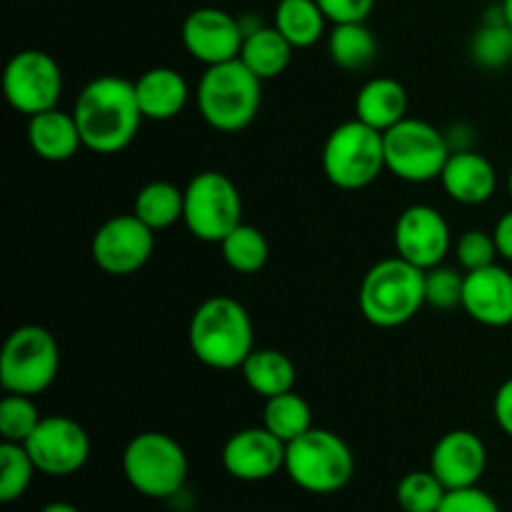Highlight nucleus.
Wrapping results in <instances>:
<instances>
[{
  "label": "nucleus",
  "mask_w": 512,
  "mask_h": 512,
  "mask_svg": "<svg viewBox=\"0 0 512 512\" xmlns=\"http://www.w3.org/2000/svg\"><path fill=\"white\" fill-rule=\"evenodd\" d=\"M83 148L98 155H115L138 135L140 113L135 83L120 75H98L90 80L73 105Z\"/></svg>",
  "instance_id": "f257e3e1"
},
{
  "label": "nucleus",
  "mask_w": 512,
  "mask_h": 512,
  "mask_svg": "<svg viewBox=\"0 0 512 512\" xmlns=\"http://www.w3.org/2000/svg\"><path fill=\"white\" fill-rule=\"evenodd\" d=\"M195 360L213 370H240L255 350V330L243 303L213 295L195 308L188 325Z\"/></svg>",
  "instance_id": "f03ea898"
},
{
  "label": "nucleus",
  "mask_w": 512,
  "mask_h": 512,
  "mask_svg": "<svg viewBox=\"0 0 512 512\" xmlns=\"http://www.w3.org/2000/svg\"><path fill=\"white\" fill-rule=\"evenodd\" d=\"M263 80L240 58L210 65L195 88V105L200 118L220 133L245 130L260 113Z\"/></svg>",
  "instance_id": "7ed1b4c3"
},
{
  "label": "nucleus",
  "mask_w": 512,
  "mask_h": 512,
  "mask_svg": "<svg viewBox=\"0 0 512 512\" xmlns=\"http://www.w3.org/2000/svg\"><path fill=\"white\" fill-rule=\"evenodd\" d=\"M360 313L375 328H400L425 305V270L400 255L375 263L358 293Z\"/></svg>",
  "instance_id": "20e7f679"
},
{
  "label": "nucleus",
  "mask_w": 512,
  "mask_h": 512,
  "mask_svg": "<svg viewBox=\"0 0 512 512\" xmlns=\"http://www.w3.org/2000/svg\"><path fill=\"white\" fill-rule=\"evenodd\" d=\"M285 473L310 495L340 493L353 480V450L333 430L310 428L285 448Z\"/></svg>",
  "instance_id": "39448f33"
},
{
  "label": "nucleus",
  "mask_w": 512,
  "mask_h": 512,
  "mask_svg": "<svg viewBox=\"0 0 512 512\" xmlns=\"http://www.w3.org/2000/svg\"><path fill=\"white\" fill-rule=\"evenodd\" d=\"M323 173L335 188L363 190L388 170L385 165V138L380 130L353 118L330 130L323 143Z\"/></svg>",
  "instance_id": "423d86ee"
},
{
  "label": "nucleus",
  "mask_w": 512,
  "mask_h": 512,
  "mask_svg": "<svg viewBox=\"0 0 512 512\" xmlns=\"http://www.w3.org/2000/svg\"><path fill=\"white\" fill-rule=\"evenodd\" d=\"M188 455L168 433L148 430L125 445L123 475L135 493L150 500H168L183 490L188 480Z\"/></svg>",
  "instance_id": "0eeeda50"
},
{
  "label": "nucleus",
  "mask_w": 512,
  "mask_h": 512,
  "mask_svg": "<svg viewBox=\"0 0 512 512\" xmlns=\"http://www.w3.org/2000/svg\"><path fill=\"white\" fill-rule=\"evenodd\" d=\"M60 370V348L53 333L40 325H20L5 338L0 353V385L5 393H45Z\"/></svg>",
  "instance_id": "6e6552de"
},
{
  "label": "nucleus",
  "mask_w": 512,
  "mask_h": 512,
  "mask_svg": "<svg viewBox=\"0 0 512 512\" xmlns=\"http://www.w3.org/2000/svg\"><path fill=\"white\" fill-rule=\"evenodd\" d=\"M183 223L203 243H218L243 223V198L233 180L220 170H203L185 185Z\"/></svg>",
  "instance_id": "1a4fd4ad"
},
{
  "label": "nucleus",
  "mask_w": 512,
  "mask_h": 512,
  "mask_svg": "<svg viewBox=\"0 0 512 512\" xmlns=\"http://www.w3.org/2000/svg\"><path fill=\"white\" fill-rule=\"evenodd\" d=\"M385 165L395 178L405 183H430L440 180L448 163L450 140L435 125L420 118H405L383 133Z\"/></svg>",
  "instance_id": "9d476101"
},
{
  "label": "nucleus",
  "mask_w": 512,
  "mask_h": 512,
  "mask_svg": "<svg viewBox=\"0 0 512 512\" xmlns=\"http://www.w3.org/2000/svg\"><path fill=\"white\" fill-rule=\"evenodd\" d=\"M3 93L10 108L33 118L45 110L58 108L63 95V70L58 60L45 50H20L5 65Z\"/></svg>",
  "instance_id": "9b49d317"
},
{
  "label": "nucleus",
  "mask_w": 512,
  "mask_h": 512,
  "mask_svg": "<svg viewBox=\"0 0 512 512\" xmlns=\"http://www.w3.org/2000/svg\"><path fill=\"white\" fill-rule=\"evenodd\" d=\"M155 250V230L135 213L113 215L93 235L90 255L103 273L123 278L145 268Z\"/></svg>",
  "instance_id": "f8f14e48"
},
{
  "label": "nucleus",
  "mask_w": 512,
  "mask_h": 512,
  "mask_svg": "<svg viewBox=\"0 0 512 512\" xmlns=\"http://www.w3.org/2000/svg\"><path fill=\"white\" fill-rule=\"evenodd\" d=\"M23 445L38 473L50 478H68L80 473L90 458V435L78 420L68 415L43 418Z\"/></svg>",
  "instance_id": "ddd939ff"
},
{
  "label": "nucleus",
  "mask_w": 512,
  "mask_h": 512,
  "mask_svg": "<svg viewBox=\"0 0 512 512\" xmlns=\"http://www.w3.org/2000/svg\"><path fill=\"white\" fill-rule=\"evenodd\" d=\"M395 253L418 268L430 270L435 265H443L453 248V233L440 213L433 205H410L395 220L393 230Z\"/></svg>",
  "instance_id": "4468645a"
},
{
  "label": "nucleus",
  "mask_w": 512,
  "mask_h": 512,
  "mask_svg": "<svg viewBox=\"0 0 512 512\" xmlns=\"http://www.w3.org/2000/svg\"><path fill=\"white\" fill-rule=\"evenodd\" d=\"M180 40L190 58L210 68V65L240 58L245 30L240 18L230 15L228 10L205 5L188 13V18L180 25Z\"/></svg>",
  "instance_id": "2eb2a0df"
},
{
  "label": "nucleus",
  "mask_w": 512,
  "mask_h": 512,
  "mask_svg": "<svg viewBox=\"0 0 512 512\" xmlns=\"http://www.w3.org/2000/svg\"><path fill=\"white\" fill-rule=\"evenodd\" d=\"M285 448L268 428H243L230 435L223 445V468L240 483H263L285 470Z\"/></svg>",
  "instance_id": "dca6fc26"
},
{
  "label": "nucleus",
  "mask_w": 512,
  "mask_h": 512,
  "mask_svg": "<svg viewBox=\"0 0 512 512\" xmlns=\"http://www.w3.org/2000/svg\"><path fill=\"white\" fill-rule=\"evenodd\" d=\"M430 470L448 490L475 488L488 470V448L473 430H450L435 443Z\"/></svg>",
  "instance_id": "f3484780"
},
{
  "label": "nucleus",
  "mask_w": 512,
  "mask_h": 512,
  "mask_svg": "<svg viewBox=\"0 0 512 512\" xmlns=\"http://www.w3.org/2000/svg\"><path fill=\"white\" fill-rule=\"evenodd\" d=\"M460 308L470 320L485 328H508L512 325V273L503 265L465 273L463 303Z\"/></svg>",
  "instance_id": "a211bd4d"
},
{
  "label": "nucleus",
  "mask_w": 512,
  "mask_h": 512,
  "mask_svg": "<svg viewBox=\"0 0 512 512\" xmlns=\"http://www.w3.org/2000/svg\"><path fill=\"white\" fill-rule=\"evenodd\" d=\"M440 183L455 203L483 205L498 190V170L475 150H453L440 173Z\"/></svg>",
  "instance_id": "6ab92c4d"
},
{
  "label": "nucleus",
  "mask_w": 512,
  "mask_h": 512,
  "mask_svg": "<svg viewBox=\"0 0 512 512\" xmlns=\"http://www.w3.org/2000/svg\"><path fill=\"white\" fill-rule=\"evenodd\" d=\"M133 83L140 113L145 120H155V123L178 118L190 100L188 80L175 68H165V65L145 70Z\"/></svg>",
  "instance_id": "aec40b11"
},
{
  "label": "nucleus",
  "mask_w": 512,
  "mask_h": 512,
  "mask_svg": "<svg viewBox=\"0 0 512 512\" xmlns=\"http://www.w3.org/2000/svg\"><path fill=\"white\" fill-rule=\"evenodd\" d=\"M28 143L33 153L48 163H65L83 148L75 115L60 108L45 110L28 120Z\"/></svg>",
  "instance_id": "412c9836"
},
{
  "label": "nucleus",
  "mask_w": 512,
  "mask_h": 512,
  "mask_svg": "<svg viewBox=\"0 0 512 512\" xmlns=\"http://www.w3.org/2000/svg\"><path fill=\"white\" fill-rule=\"evenodd\" d=\"M355 118L385 133L408 118V90L388 75L368 80L355 95Z\"/></svg>",
  "instance_id": "4be33fe9"
},
{
  "label": "nucleus",
  "mask_w": 512,
  "mask_h": 512,
  "mask_svg": "<svg viewBox=\"0 0 512 512\" xmlns=\"http://www.w3.org/2000/svg\"><path fill=\"white\" fill-rule=\"evenodd\" d=\"M293 50V45L283 38V33L275 25H260V28L245 33L240 60L265 83V80L278 78L288 70Z\"/></svg>",
  "instance_id": "5701e85b"
},
{
  "label": "nucleus",
  "mask_w": 512,
  "mask_h": 512,
  "mask_svg": "<svg viewBox=\"0 0 512 512\" xmlns=\"http://www.w3.org/2000/svg\"><path fill=\"white\" fill-rule=\"evenodd\" d=\"M328 15L318 0H278L273 13V25L295 50L313 48L323 40L328 30Z\"/></svg>",
  "instance_id": "b1692460"
},
{
  "label": "nucleus",
  "mask_w": 512,
  "mask_h": 512,
  "mask_svg": "<svg viewBox=\"0 0 512 512\" xmlns=\"http://www.w3.org/2000/svg\"><path fill=\"white\" fill-rule=\"evenodd\" d=\"M245 383L260 398H275L295 385V365L285 353L275 348H255L240 368Z\"/></svg>",
  "instance_id": "393cba45"
},
{
  "label": "nucleus",
  "mask_w": 512,
  "mask_h": 512,
  "mask_svg": "<svg viewBox=\"0 0 512 512\" xmlns=\"http://www.w3.org/2000/svg\"><path fill=\"white\" fill-rule=\"evenodd\" d=\"M328 55L338 68L360 73L378 58V40L365 23H338L328 33Z\"/></svg>",
  "instance_id": "a878e982"
},
{
  "label": "nucleus",
  "mask_w": 512,
  "mask_h": 512,
  "mask_svg": "<svg viewBox=\"0 0 512 512\" xmlns=\"http://www.w3.org/2000/svg\"><path fill=\"white\" fill-rule=\"evenodd\" d=\"M183 205L185 190L168 180H153L138 190L133 200V213L158 233V230H168L178 220H183Z\"/></svg>",
  "instance_id": "bb28decb"
},
{
  "label": "nucleus",
  "mask_w": 512,
  "mask_h": 512,
  "mask_svg": "<svg viewBox=\"0 0 512 512\" xmlns=\"http://www.w3.org/2000/svg\"><path fill=\"white\" fill-rule=\"evenodd\" d=\"M470 58L485 70H500L512 63V28L505 20L503 8H493L485 23L470 40Z\"/></svg>",
  "instance_id": "cd10ccee"
},
{
  "label": "nucleus",
  "mask_w": 512,
  "mask_h": 512,
  "mask_svg": "<svg viewBox=\"0 0 512 512\" xmlns=\"http://www.w3.org/2000/svg\"><path fill=\"white\" fill-rule=\"evenodd\" d=\"M263 428H268L275 438L288 445L313 428V410L303 395L288 390V393L265 400Z\"/></svg>",
  "instance_id": "c85d7f7f"
},
{
  "label": "nucleus",
  "mask_w": 512,
  "mask_h": 512,
  "mask_svg": "<svg viewBox=\"0 0 512 512\" xmlns=\"http://www.w3.org/2000/svg\"><path fill=\"white\" fill-rule=\"evenodd\" d=\"M220 253H223L228 268H233L235 273L253 275L268 263L270 245L263 230H258L255 225L240 223L238 228H233L220 240Z\"/></svg>",
  "instance_id": "c756f323"
},
{
  "label": "nucleus",
  "mask_w": 512,
  "mask_h": 512,
  "mask_svg": "<svg viewBox=\"0 0 512 512\" xmlns=\"http://www.w3.org/2000/svg\"><path fill=\"white\" fill-rule=\"evenodd\" d=\"M38 473L33 458L20 443H0V500L15 503L28 493L33 475Z\"/></svg>",
  "instance_id": "7c9ffc66"
},
{
  "label": "nucleus",
  "mask_w": 512,
  "mask_h": 512,
  "mask_svg": "<svg viewBox=\"0 0 512 512\" xmlns=\"http://www.w3.org/2000/svg\"><path fill=\"white\" fill-rule=\"evenodd\" d=\"M445 495H448V488L435 478L430 468L413 470L400 478L398 488H395V500L403 512H438Z\"/></svg>",
  "instance_id": "2f4dec72"
},
{
  "label": "nucleus",
  "mask_w": 512,
  "mask_h": 512,
  "mask_svg": "<svg viewBox=\"0 0 512 512\" xmlns=\"http://www.w3.org/2000/svg\"><path fill=\"white\" fill-rule=\"evenodd\" d=\"M40 420H43V415L38 413L30 395L8 393L0 400V438L5 443L23 445L38 428Z\"/></svg>",
  "instance_id": "473e14b6"
},
{
  "label": "nucleus",
  "mask_w": 512,
  "mask_h": 512,
  "mask_svg": "<svg viewBox=\"0 0 512 512\" xmlns=\"http://www.w3.org/2000/svg\"><path fill=\"white\" fill-rule=\"evenodd\" d=\"M465 270L453 265H435L425 270V305L438 310H453L463 303Z\"/></svg>",
  "instance_id": "72a5a7b5"
},
{
  "label": "nucleus",
  "mask_w": 512,
  "mask_h": 512,
  "mask_svg": "<svg viewBox=\"0 0 512 512\" xmlns=\"http://www.w3.org/2000/svg\"><path fill=\"white\" fill-rule=\"evenodd\" d=\"M455 260H458L460 270L470 273V270H480L493 265L498 255V245H495L493 233H485V230H465L463 235L455 243Z\"/></svg>",
  "instance_id": "f704fd0d"
},
{
  "label": "nucleus",
  "mask_w": 512,
  "mask_h": 512,
  "mask_svg": "<svg viewBox=\"0 0 512 512\" xmlns=\"http://www.w3.org/2000/svg\"><path fill=\"white\" fill-rule=\"evenodd\" d=\"M438 512H500V505L480 485L463 490H448Z\"/></svg>",
  "instance_id": "c9c22d12"
},
{
  "label": "nucleus",
  "mask_w": 512,
  "mask_h": 512,
  "mask_svg": "<svg viewBox=\"0 0 512 512\" xmlns=\"http://www.w3.org/2000/svg\"><path fill=\"white\" fill-rule=\"evenodd\" d=\"M323 13L333 25L338 23H365L373 13L375 0H318Z\"/></svg>",
  "instance_id": "e433bc0d"
},
{
  "label": "nucleus",
  "mask_w": 512,
  "mask_h": 512,
  "mask_svg": "<svg viewBox=\"0 0 512 512\" xmlns=\"http://www.w3.org/2000/svg\"><path fill=\"white\" fill-rule=\"evenodd\" d=\"M493 415L498 428L512 440V378L505 380L498 388V393H495Z\"/></svg>",
  "instance_id": "4c0bfd02"
},
{
  "label": "nucleus",
  "mask_w": 512,
  "mask_h": 512,
  "mask_svg": "<svg viewBox=\"0 0 512 512\" xmlns=\"http://www.w3.org/2000/svg\"><path fill=\"white\" fill-rule=\"evenodd\" d=\"M493 238H495V245H498L500 258L512 263V208L508 213L500 215V220L493 228Z\"/></svg>",
  "instance_id": "58836bf2"
},
{
  "label": "nucleus",
  "mask_w": 512,
  "mask_h": 512,
  "mask_svg": "<svg viewBox=\"0 0 512 512\" xmlns=\"http://www.w3.org/2000/svg\"><path fill=\"white\" fill-rule=\"evenodd\" d=\"M40 512H80V510L75 508V505L63 503V500H55V503H48Z\"/></svg>",
  "instance_id": "ea45409f"
},
{
  "label": "nucleus",
  "mask_w": 512,
  "mask_h": 512,
  "mask_svg": "<svg viewBox=\"0 0 512 512\" xmlns=\"http://www.w3.org/2000/svg\"><path fill=\"white\" fill-rule=\"evenodd\" d=\"M500 8H503L505 20H508V25L512 28V0H503V3H500Z\"/></svg>",
  "instance_id": "a19ab883"
},
{
  "label": "nucleus",
  "mask_w": 512,
  "mask_h": 512,
  "mask_svg": "<svg viewBox=\"0 0 512 512\" xmlns=\"http://www.w3.org/2000/svg\"><path fill=\"white\" fill-rule=\"evenodd\" d=\"M508 195H510V200H512V168H510V173H508Z\"/></svg>",
  "instance_id": "79ce46f5"
}]
</instances>
